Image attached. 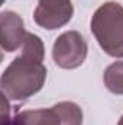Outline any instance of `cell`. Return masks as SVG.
<instances>
[{"instance_id":"cell-1","label":"cell","mask_w":123,"mask_h":125,"mask_svg":"<svg viewBox=\"0 0 123 125\" xmlns=\"http://www.w3.org/2000/svg\"><path fill=\"white\" fill-rule=\"evenodd\" d=\"M46 67L31 55L20 52L1 74V93L10 100H25L36 94L45 84Z\"/></svg>"},{"instance_id":"cell-2","label":"cell","mask_w":123,"mask_h":125,"mask_svg":"<svg viewBox=\"0 0 123 125\" xmlns=\"http://www.w3.org/2000/svg\"><path fill=\"white\" fill-rule=\"evenodd\" d=\"M90 29L107 55L123 58V6L120 3H103L93 13Z\"/></svg>"},{"instance_id":"cell-3","label":"cell","mask_w":123,"mask_h":125,"mask_svg":"<svg viewBox=\"0 0 123 125\" xmlns=\"http://www.w3.org/2000/svg\"><path fill=\"white\" fill-rule=\"evenodd\" d=\"M7 125H83V111L75 102H58L51 108L26 109Z\"/></svg>"},{"instance_id":"cell-4","label":"cell","mask_w":123,"mask_h":125,"mask_svg":"<svg viewBox=\"0 0 123 125\" xmlns=\"http://www.w3.org/2000/svg\"><path fill=\"white\" fill-rule=\"evenodd\" d=\"M87 41L78 31L61 33L52 47V58L55 64L64 70H74L83 65L87 58Z\"/></svg>"},{"instance_id":"cell-5","label":"cell","mask_w":123,"mask_h":125,"mask_svg":"<svg viewBox=\"0 0 123 125\" xmlns=\"http://www.w3.org/2000/svg\"><path fill=\"white\" fill-rule=\"evenodd\" d=\"M74 15L71 0H38L33 10V21L46 31H55L65 26Z\"/></svg>"},{"instance_id":"cell-6","label":"cell","mask_w":123,"mask_h":125,"mask_svg":"<svg viewBox=\"0 0 123 125\" xmlns=\"http://www.w3.org/2000/svg\"><path fill=\"white\" fill-rule=\"evenodd\" d=\"M28 32L23 19L13 10H3L0 15V44L4 52H15L22 48Z\"/></svg>"},{"instance_id":"cell-7","label":"cell","mask_w":123,"mask_h":125,"mask_svg":"<svg viewBox=\"0 0 123 125\" xmlns=\"http://www.w3.org/2000/svg\"><path fill=\"white\" fill-rule=\"evenodd\" d=\"M104 86L113 94H123V61L112 62L103 74Z\"/></svg>"},{"instance_id":"cell-8","label":"cell","mask_w":123,"mask_h":125,"mask_svg":"<svg viewBox=\"0 0 123 125\" xmlns=\"http://www.w3.org/2000/svg\"><path fill=\"white\" fill-rule=\"evenodd\" d=\"M117 125H123V115L120 116V119H119V124H117Z\"/></svg>"}]
</instances>
